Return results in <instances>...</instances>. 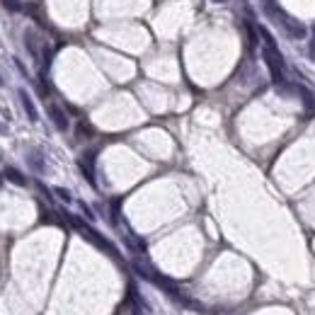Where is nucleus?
Masks as SVG:
<instances>
[{"mask_svg":"<svg viewBox=\"0 0 315 315\" xmlns=\"http://www.w3.org/2000/svg\"><path fill=\"white\" fill-rule=\"evenodd\" d=\"M78 129H80V136H93V133H95V129H93V126H88L85 121H83Z\"/></svg>","mask_w":315,"mask_h":315,"instance_id":"14","label":"nucleus"},{"mask_svg":"<svg viewBox=\"0 0 315 315\" xmlns=\"http://www.w3.org/2000/svg\"><path fill=\"white\" fill-rule=\"evenodd\" d=\"M19 102H22V109L27 111V116H29V121H39V111L34 107V102H32V97L27 95V90H19Z\"/></svg>","mask_w":315,"mask_h":315,"instance_id":"7","label":"nucleus"},{"mask_svg":"<svg viewBox=\"0 0 315 315\" xmlns=\"http://www.w3.org/2000/svg\"><path fill=\"white\" fill-rule=\"evenodd\" d=\"M245 29H247V39H250V49H255V46H257V29H255L250 22L245 24Z\"/></svg>","mask_w":315,"mask_h":315,"instance_id":"11","label":"nucleus"},{"mask_svg":"<svg viewBox=\"0 0 315 315\" xmlns=\"http://www.w3.org/2000/svg\"><path fill=\"white\" fill-rule=\"evenodd\" d=\"M0 133H7V126H2V124H0Z\"/></svg>","mask_w":315,"mask_h":315,"instance_id":"16","label":"nucleus"},{"mask_svg":"<svg viewBox=\"0 0 315 315\" xmlns=\"http://www.w3.org/2000/svg\"><path fill=\"white\" fill-rule=\"evenodd\" d=\"M267 12L272 15V17L277 19L279 24H281V29L289 34L291 39H306V34H308V29H306V24L301 22V19H296V17H291L289 12H284V10H277V5H267Z\"/></svg>","mask_w":315,"mask_h":315,"instance_id":"3","label":"nucleus"},{"mask_svg":"<svg viewBox=\"0 0 315 315\" xmlns=\"http://www.w3.org/2000/svg\"><path fill=\"white\" fill-rule=\"evenodd\" d=\"M27 163H29V167L34 170V172H44L46 170V160H44V153L37 148H32V150H27Z\"/></svg>","mask_w":315,"mask_h":315,"instance_id":"6","label":"nucleus"},{"mask_svg":"<svg viewBox=\"0 0 315 315\" xmlns=\"http://www.w3.org/2000/svg\"><path fill=\"white\" fill-rule=\"evenodd\" d=\"M80 209H83V213H85V216H88L90 221H95V213H93V211H90V206H85V204H83V202H80Z\"/></svg>","mask_w":315,"mask_h":315,"instance_id":"15","label":"nucleus"},{"mask_svg":"<svg viewBox=\"0 0 315 315\" xmlns=\"http://www.w3.org/2000/svg\"><path fill=\"white\" fill-rule=\"evenodd\" d=\"M24 44H27L29 54L37 58V56H39V46H37V39H34V34H32V32H27V34H24Z\"/></svg>","mask_w":315,"mask_h":315,"instance_id":"10","label":"nucleus"},{"mask_svg":"<svg viewBox=\"0 0 315 315\" xmlns=\"http://www.w3.org/2000/svg\"><path fill=\"white\" fill-rule=\"evenodd\" d=\"M2 177L7 180V182H12V185H17V187H27V177L19 172L17 167H12V165H7L5 167V172H2Z\"/></svg>","mask_w":315,"mask_h":315,"instance_id":"8","label":"nucleus"},{"mask_svg":"<svg viewBox=\"0 0 315 315\" xmlns=\"http://www.w3.org/2000/svg\"><path fill=\"white\" fill-rule=\"evenodd\" d=\"M213 2H225V0H213Z\"/></svg>","mask_w":315,"mask_h":315,"instance_id":"17","label":"nucleus"},{"mask_svg":"<svg viewBox=\"0 0 315 315\" xmlns=\"http://www.w3.org/2000/svg\"><path fill=\"white\" fill-rule=\"evenodd\" d=\"M257 34H260V39L264 41V49H262L264 63H267V68H269V73H272L274 85L279 88V85H284V83H286V78H284V56H281V51H279L274 37L269 34V29L257 27Z\"/></svg>","mask_w":315,"mask_h":315,"instance_id":"1","label":"nucleus"},{"mask_svg":"<svg viewBox=\"0 0 315 315\" xmlns=\"http://www.w3.org/2000/svg\"><path fill=\"white\" fill-rule=\"evenodd\" d=\"M49 111V119H51V124H54L58 131H68V116H66V111L61 109L58 105H49L46 107Z\"/></svg>","mask_w":315,"mask_h":315,"instance_id":"4","label":"nucleus"},{"mask_svg":"<svg viewBox=\"0 0 315 315\" xmlns=\"http://www.w3.org/2000/svg\"><path fill=\"white\" fill-rule=\"evenodd\" d=\"M294 93L301 97V102L306 105V109H315V95L306 85H294Z\"/></svg>","mask_w":315,"mask_h":315,"instance_id":"9","label":"nucleus"},{"mask_svg":"<svg viewBox=\"0 0 315 315\" xmlns=\"http://www.w3.org/2000/svg\"><path fill=\"white\" fill-rule=\"evenodd\" d=\"M54 192H56V197H61L66 204H71V202H73V197H71V192H68V189H63V187H56Z\"/></svg>","mask_w":315,"mask_h":315,"instance_id":"12","label":"nucleus"},{"mask_svg":"<svg viewBox=\"0 0 315 315\" xmlns=\"http://www.w3.org/2000/svg\"><path fill=\"white\" fill-rule=\"evenodd\" d=\"M2 5H5L10 12H19V10H22V2H19V0H2Z\"/></svg>","mask_w":315,"mask_h":315,"instance_id":"13","label":"nucleus"},{"mask_svg":"<svg viewBox=\"0 0 315 315\" xmlns=\"http://www.w3.org/2000/svg\"><path fill=\"white\" fill-rule=\"evenodd\" d=\"M80 170H83L85 180H88V182H90L93 187H97V182H95V150L80 158Z\"/></svg>","mask_w":315,"mask_h":315,"instance_id":"5","label":"nucleus"},{"mask_svg":"<svg viewBox=\"0 0 315 315\" xmlns=\"http://www.w3.org/2000/svg\"><path fill=\"white\" fill-rule=\"evenodd\" d=\"M63 216L71 221V225H73V228L80 233V235H83V238H85V240L93 242L97 250H102V252H107V255H111V257H116V260H119V250H116V247H114V245H111V242L107 240L102 233H97L90 223H85L83 218H78V216H71V213H63Z\"/></svg>","mask_w":315,"mask_h":315,"instance_id":"2","label":"nucleus"}]
</instances>
